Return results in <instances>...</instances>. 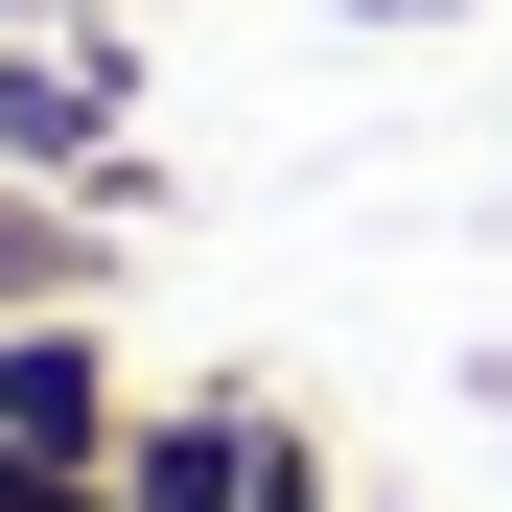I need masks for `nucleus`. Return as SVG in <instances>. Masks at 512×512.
I'll use <instances>...</instances> for the list:
<instances>
[{
  "mask_svg": "<svg viewBox=\"0 0 512 512\" xmlns=\"http://www.w3.org/2000/svg\"><path fill=\"white\" fill-rule=\"evenodd\" d=\"M280 466V396H140L117 419V512H256Z\"/></svg>",
  "mask_w": 512,
  "mask_h": 512,
  "instance_id": "nucleus-1",
  "label": "nucleus"
},
{
  "mask_svg": "<svg viewBox=\"0 0 512 512\" xmlns=\"http://www.w3.org/2000/svg\"><path fill=\"white\" fill-rule=\"evenodd\" d=\"M117 326L94 303H24V326H0V443H70V466H117Z\"/></svg>",
  "mask_w": 512,
  "mask_h": 512,
  "instance_id": "nucleus-2",
  "label": "nucleus"
},
{
  "mask_svg": "<svg viewBox=\"0 0 512 512\" xmlns=\"http://www.w3.org/2000/svg\"><path fill=\"white\" fill-rule=\"evenodd\" d=\"M24 303H94V233H70V210H0V326H24Z\"/></svg>",
  "mask_w": 512,
  "mask_h": 512,
  "instance_id": "nucleus-3",
  "label": "nucleus"
},
{
  "mask_svg": "<svg viewBox=\"0 0 512 512\" xmlns=\"http://www.w3.org/2000/svg\"><path fill=\"white\" fill-rule=\"evenodd\" d=\"M0 512H117V466H70V443H0Z\"/></svg>",
  "mask_w": 512,
  "mask_h": 512,
  "instance_id": "nucleus-4",
  "label": "nucleus"
},
{
  "mask_svg": "<svg viewBox=\"0 0 512 512\" xmlns=\"http://www.w3.org/2000/svg\"><path fill=\"white\" fill-rule=\"evenodd\" d=\"M350 24H466V0H350Z\"/></svg>",
  "mask_w": 512,
  "mask_h": 512,
  "instance_id": "nucleus-5",
  "label": "nucleus"
},
{
  "mask_svg": "<svg viewBox=\"0 0 512 512\" xmlns=\"http://www.w3.org/2000/svg\"><path fill=\"white\" fill-rule=\"evenodd\" d=\"M0 24H24V0H0Z\"/></svg>",
  "mask_w": 512,
  "mask_h": 512,
  "instance_id": "nucleus-6",
  "label": "nucleus"
}]
</instances>
